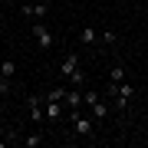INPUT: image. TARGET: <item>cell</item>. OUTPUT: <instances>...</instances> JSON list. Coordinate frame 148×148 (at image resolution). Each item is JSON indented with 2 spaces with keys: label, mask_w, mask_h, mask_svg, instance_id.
Returning <instances> with one entry per match:
<instances>
[{
  "label": "cell",
  "mask_w": 148,
  "mask_h": 148,
  "mask_svg": "<svg viewBox=\"0 0 148 148\" xmlns=\"http://www.w3.org/2000/svg\"><path fill=\"white\" fill-rule=\"evenodd\" d=\"M109 95H115V112H128V106H132V99H135V86L109 82Z\"/></svg>",
  "instance_id": "cell-1"
},
{
  "label": "cell",
  "mask_w": 148,
  "mask_h": 148,
  "mask_svg": "<svg viewBox=\"0 0 148 148\" xmlns=\"http://www.w3.org/2000/svg\"><path fill=\"white\" fill-rule=\"evenodd\" d=\"M69 122H73V128H76V135H82V138H89L92 135V128H95V119H92V112L86 115V112H69Z\"/></svg>",
  "instance_id": "cell-2"
},
{
  "label": "cell",
  "mask_w": 148,
  "mask_h": 148,
  "mask_svg": "<svg viewBox=\"0 0 148 148\" xmlns=\"http://www.w3.org/2000/svg\"><path fill=\"white\" fill-rule=\"evenodd\" d=\"M30 33H33V40H36V46L43 49V53H49V49H53V33L46 30V23H43V20H36V23H33V27H30Z\"/></svg>",
  "instance_id": "cell-3"
},
{
  "label": "cell",
  "mask_w": 148,
  "mask_h": 148,
  "mask_svg": "<svg viewBox=\"0 0 148 148\" xmlns=\"http://www.w3.org/2000/svg\"><path fill=\"white\" fill-rule=\"evenodd\" d=\"M13 76H16V63H13V59H3V63H0V95L10 92Z\"/></svg>",
  "instance_id": "cell-4"
},
{
  "label": "cell",
  "mask_w": 148,
  "mask_h": 148,
  "mask_svg": "<svg viewBox=\"0 0 148 148\" xmlns=\"http://www.w3.org/2000/svg\"><path fill=\"white\" fill-rule=\"evenodd\" d=\"M27 109H30V122L40 125L46 119V109H43V95H27Z\"/></svg>",
  "instance_id": "cell-5"
},
{
  "label": "cell",
  "mask_w": 148,
  "mask_h": 148,
  "mask_svg": "<svg viewBox=\"0 0 148 148\" xmlns=\"http://www.w3.org/2000/svg\"><path fill=\"white\" fill-rule=\"evenodd\" d=\"M43 109H46V119H49V122H59V119L66 115V106L56 102V99H43Z\"/></svg>",
  "instance_id": "cell-6"
},
{
  "label": "cell",
  "mask_w": 148,
  "mask_h": 148,
  "mask_svg": "<svg viewBox=\"0 0 148 148\" xmlns=\"http://www.w3.org/2000/svg\"><path fill=\"white\" fill-rule=\"evenodd\" d=\"M63 106H66V112H76V109H82L86 102H82V89H66V99H63Z\"/></svg>",
  "instance_id": "cell-7"
},
{
  "label": "cell",
  "mask_w": 148,
  "mask_h": 148,
  "mask_svg": "<svg viewBox=\"0 0 148 148\" xmlns=\"http://www.w3.org/2000/svg\"><path fill=\"white\" fill-rule=\"evenodd\" d=\"M76 69H79V56H76V53H69V56L63 59V63H59V73H63L66 79H69V76L76 73Z\"/></svg>",
  "instance_id": "cell-8"
},
{
  "label": "cell",
  "mask_w": 148,
  "mask_h": 148,
  "mask_svg": "<svg viewBox=\"0 0 148 148\" xmlns=\"http://www.w3.org/2000/svg\"><path fill=\"white\" fill-rule=\"evenodd\" d=\"M76 36H79L82 46H95V43H99V33H95V27H82Z\"/></svg>",
  "instance_id": "cell-9"
},
{
  "label": "cell",
  "mask_w": 148,
  "mask_h": 148,
  "mask_svg": "<svg viewBox=\"0 0 148 148\" xmlns=\"http://www.w3.org/2000/svg\"><path fill=\"white\" fill-rule=\"evenodd\" d=\"M89 109H92V119H95V122H106V119H109V106H106L102 99H99V102H92Z\"/></svg>",
  "instance_id": "cell-10"
},
{
  "label": "cell",
  "mask_w": 148,
  "mask_h": 148,
  "mask_svg": "<svg viewBox=\"0 0 148 148\" xmlns=\"http://www.w3.org/2000/svg\"><path fill=\"white\" fill-rule=\"evenodd\" d=\"M125 76H128V69L122 66V63H115L109 69V82H125Z\"/></svg>",
  "instance_id": "cell-11"
},
{
  "label": "cell",
  "mask_w": 148,
  "mask_h": 148,
  "mask_svg": "<svg viewBox=\"0 0 148 148\" xmlns=\"http://www.w3.org/2000/svg\"><path fill=\"white\" fill-rule=\"evenodd\" d=\"M99 43H106V46H115V43H119V33H115V30H102V33H99Z\"/></svg>",
  "instance_id": "cell-12"
},
{
  "label": "cell",
  "mask_w": 148,
  "mask_h": 148,
  "mask_svg": "<svg viewBox=\"0 0 148 148\" xmlns=\"http://www.w3.org/2000/svg\"><path fill=\"white\" fill-rule=\"evenodd\" d=\"M40 142H43V135H40V132H30V135H23V138H20V145H27V148H36Z\"/></svg>",
  "instance_id": "cell-13"
},
{
  "label": "cell",
  "mask_w": 148,
  "mask_h": 148,
  "mask_svg": "<svg viewBox=\"0 0 148 148\" xmlns=\"http://www.w3.org/2000/svg\"><path fill=\"white\" fill-rule=\"evenodd\" d=\"M46 13H49L46 3H33V16H30V20H33V23H36V20H46Z\"/></svg>",
  "instance_id": "cell-14"
},
{
  "label": "cell",
  "mask_w": 148,
  "mask_h": 148,
  "mask_svg": "<svg viewBox=\"0 0 148 148\" xmlns=\"http://www.w3.org/2000/svg\"><path fill=\"white\" fill-rule=\"evenodd\" d=\"M86 79H89V76H86V69H76V73L69 76V86H76V89H79V86H86Z\"/></svg>",
  "instance_id": "cell-15"
},
{
  "label": "cell",
  "mask_w": 148,
  "mask_h": 148,
  "mask_svg": "<svg viewBox=\"0 0 148 148\" xmlns=\"http://www.w3.org/2000/svg\"><path fill=\"white\" fill-rule=\"evenodd\" d=\"M43 99H56V102H63V99H66V89H49Z\"/></svg>",
  "instance_id": "cell-16"
},
{
  "label": "cell",
  "mask_w": 148,
  "mask_h": 148,
  "mask_svg": "<svg viewBox=\"0 0 148 148\" xmlns=\"http://www.w3.org/2000/svg\"><path fill=\"white\" fill-rule=\"evenodd\" d=\"M99 99H102V95H99V92H92V89H89V92H82V102H86V106H92V102H99Z\"/></svg>",
  "instance_id": "cell-17"
},
{
  "label": "cell",
  "mask_w": 148,
  "mask_h": 148,
  "mask_svg": "<svg viewBox=\"0 0 148 148\" xmlns=\"http://www.w3.org/2000/svg\"><path fill=\"white\" fill-rule=\"evenodd\" d=\"M3 132H7V128H3V122H0V135H3Z\"/></svg>",
  "instance_id": "cell-18"
},
{
  "label": "cell",
  "mask_w": 148,
  "mask_h": 148,
  "mask_svg": "<svg viewBox=\"0 0 148 148\" xmlns=\"http://www.w3.org/2000/svg\"><path fill=\"white\" fill-rule=\"evenodd\" d=\"M0 3H13V0H0Z\"/></svg>",
  "instance_id": "cell-19"
},
{
  "label": "cell",
  "mask_w": 148,
  "mask_h": 148,
  "mask_svg": "<svg viewBox=\"0 0 148 148\" xmlns=\"http://www.w3.org/2000/svg\"><path fill=\"white\" fill-rule=\"evenodd\" d=\"M0 30H3V20H0Z\"/></svg>",
  "instance_id": "cell-20"
}]
</instances>
